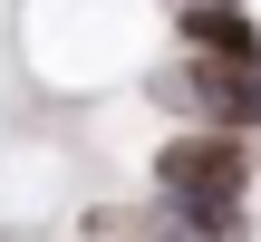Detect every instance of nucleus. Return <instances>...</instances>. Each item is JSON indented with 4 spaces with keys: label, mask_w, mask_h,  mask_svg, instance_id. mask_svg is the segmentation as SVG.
<instances>
[{
    "label": "nucleus",
    "mask_w": 261,
    "mask_h": 242,
    "mask_svg": "<svg viewBox=\"0 0 261 242\" xmlns=\"http://www.w3.org/2000/svg\"><path fill=\"white\" fill-rule=\"evenodd\" d=\"M165 49H194V58H213L232 78H261V10H174Z\"/></svg>",
    "instance_id": "nucleus-2"
},
{
    "label": "nucleus",
    "mask_w": 261,
    "mask_h": 242,
    "mask_svg": "<svg viewBox=\"0 0 261 242\" xmlns=\"http://www.w3.org/2000/svg\"><path fill=\"white\" fill-rule=\"evenodd\" d=\"M145 194L194 204V213H252L261 146L242 126H165V136L145 146Z\"/></svg>",
    "instance_id": "nucleus-1"
}]
</instances>
